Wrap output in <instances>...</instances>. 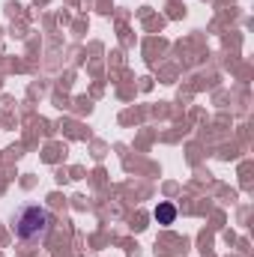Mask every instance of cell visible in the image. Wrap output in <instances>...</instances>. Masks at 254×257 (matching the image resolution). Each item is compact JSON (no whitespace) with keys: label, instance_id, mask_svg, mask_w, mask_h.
<instances>
[{"label":"cell","instance_id":"obj_1","mask_svg":"<svg viewBox=\"0 0 254 257\" xmlns=\"http://www.w3.org/2000/svg\"><path fill=\"white\" fill-rule=\"evenodd\" d=\"M48 230H51V212L45 206L33 203V206H21L18 209V215H15V233H18V239L39 242V239L48 236Z\"/></svg>","mask_w":254,"mask_h":257},{"label":"cell","instance_id":"obj_2","mask_svg":"<svg viewBox=\"0 0 254 257\" xmlns=\"http://www.w3.org/2000/svg\"><path fill=\"white\" fill-rule=\"evenodd\" d=\"M153 215H156L159 224H174V218H177V206H174V203H159Z\"/></svg>","mask_w":254,"mask_h":257}]
</instances>
